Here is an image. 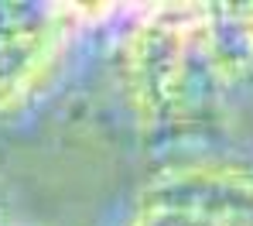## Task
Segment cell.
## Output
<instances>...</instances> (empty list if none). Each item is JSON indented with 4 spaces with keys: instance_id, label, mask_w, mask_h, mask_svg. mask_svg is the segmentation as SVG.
I'll return each mask as SVG.
<instances>
[{
    "instance_id": "1",
    "label": "cell",
    "mask_w": 253,
    "mask_h": 226,
    "mask_svg": "<svg viewBox=\"0 0 253 226\" xmlns=\"http://www.w3.org/2000/svg\"><path fill=\"white\" fill-rule=\"evenodd\" d=\"M113 76L140 137L174 154L199 151L195 137L215 117L226 83L206 42L202 7H140L113 28Z\"/></svg>"
},
{
    "instance_id": "2",
    "label": "cell",
    "mask_w": 253,
    "mask_h": 226,
    "mask_svg": "<svg viewBox=\"0 0 253 226\" xmlns=\"http://www.w3.org/2000/svg\"><path fill=\"white\" fill-rule=\"evenodd\" d=\"M120 226H253V165L192 151L161 161Z\"/></svg>"
},
{
    "instance_id": "3",
    "label": "cell",
    "mask_w": 253,
    "mask_h": 226,
    "mask_svg": "<svg viewBox=\"0 0 253 226\" xmlns=\"http://www.w3.org/2000/svg\"><path fill=\"white\" fill-rule=\"evenodd\" d=\"M113 10L0 3V124L31 110L55 90L79 35Z\"/></svg>"
},
{
    "instance_id": "4",
    "label": "cell",
    "mask_w": 253,
    "mask_h": 226,
    "mask_svg": "<svg viewBox=\"0 0 253 226\" xmlns=\"http://www.w3.org/2000/svg\"><path fill=\"white\" fill-rule=\"evenodd\" d=\"M0 226H3V206H0Z\"/></svg>"
}]
</instances>
